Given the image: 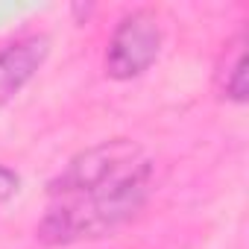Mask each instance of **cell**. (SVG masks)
Segmentation results:
<instances>
[{"mask_svg": "<svg viewBox=\"0 0 249 249\" xmlns=\"http://www.w3.org/2000/svg\"><path fill=\"white\" fill-rule=\"evenodd\" d=\"M150 191H153V161L144 159L135 170L108 185L62 196V202H56L38 223V240L62 246L88 237H103L126 220H132L147 202Z\"/></svg>", "mask_w": 249, "mask_h": 249, "instance_id": "1", "label": "cell"}, {"mask_svg": "<svg viewBox=\"0 0 249 249\" xmlns=\"http://www.w3.org/2000/svg\"><path fill=\"white\" fill-rule=\"evenodd\" d=\"M141 161H144V153H141L138 144H132L126 138L103 141V144L79 153L59 173V179L50 182V194L53 196H73V194L94 191L100 185H108L120 176H126Z\"/></svg>", "mask_w": 249, "mask_h": 249, "instance_id": "2", "label": "cell"}, {"mask_svg": "<svg viewBox=\"0 0 249 249\" xmlns=\"http://www.w3.org/2000/svg\"><path fill=\"white\" fill-rule=\"evenodd\" d=\"M161 50V30L153 12H129L123 18L106 50V73L111 79L141 76Z\"/></svg>", "mask_w": 249, "mask_h": 249, "instance_id": "3", "label": "cell"}, {"mask_svg": "<svg viewBox=\"0 0 249 249\" xmlns=\"http://www.w3.org/2000/svg\"><path fill=\"white\" fill-rule=\"evenodd\" d=\"M50 41L44 36H30L0 47V103L12 100L44 65Z\"/></svg>", "mask_w": 249, "mask_h": 249, "instance_id": "4", "label": "cell"}, {"mask_svg": "<svg viewBox=\"0 0 249 249\" xmlns=\"http://www.w3.org/2000/svg\"><path fill=\"white\" fill-rule=\"evenodd\" d=\"M220 85L226 91V97H231L234 103H246V53H243V38H237L223 62L220 71Z\"/></svg>", "mask_w": 249, "mask_h": 249, "instance_id": "5", "label": "cell"}, {"mask_svg": "<svg viewBox=\"0 0 249 249\" xmlns=\"http://www.w3.org/2000/svg\"><path fill=\"white\" fill-rule=\"evenodd\" d=\"M18 191V176L9 173L6 167H0V196H9Z\"/></svg>", "mask_w": 249, "mask_h": 249, "instance_id": "6", "label": "cell"}]
</instances>
